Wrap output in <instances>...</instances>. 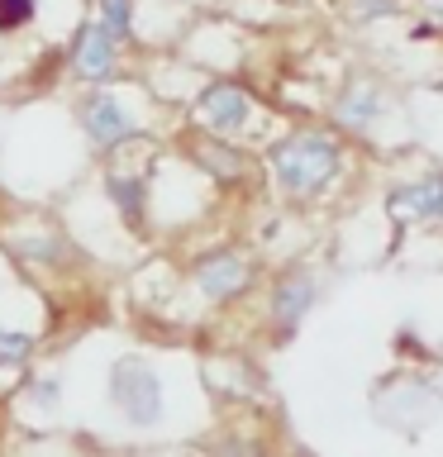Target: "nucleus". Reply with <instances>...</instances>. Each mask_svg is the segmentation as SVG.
Here are the masks:
<instances>
[{"label":"nucleus","instance_id":"nucleus-1","mask_svg":"<svg viewBox=\"0 0 443 457\" xmlns=\"http://www.w3.org/2000/svg\"><path fill=\"white\" fill-rule=\"evenodd\" d=\"M343 167H348V148H343L334 129H320V124H300L267 148V177L277 186V195L291 200V205L324 200L343 177Z\"/></svg>","mask_w":443,"mask_h":457},{"label":"nucleus","instance_id":"nucleus-2","mask_svg":"<svg viewBox=\"0 0 443 457\" xmlns=\"http://www.w3.org/2000/svg\"><path fill=\"white\" fill-rule=\"evenodd\" d=\"M71 120H77L86 148L96 157H114L120 148L143 138V120L134 110V100H124L110 86H81V96L71 100Z\"/></svg>","mask_w":443,"mask_h":457},{"label":"nucleus","instance_id":"nucleus-3","mask_svg":"<svg viewBox=\"0 0 443 457\" xmlns=\"http://www.w3.org/2000/svg\"><path fill=\"white\" fill-rule=\"evenodd\" d=\"M105 391H110V405L120 410L124 424H134V428L163 424L167 386H163V371H157L143 353H120L114 357L110 377H105Z\"/></svg>","mask_w":443,"mask_h":457},{"label":"nucleus","instance_id":"nucleus-4","mask_svg":"<svg viewBox=\"0 0 443 457\" xmlns=\"http://www.w3.org/2000/svg\"><path fill=\"white\" fill-rule=\"evenodd\" d=\"M257 120V100L238 77H214L191 96V129L220 138H243Z\"/></svg>","mask_w":443,"mask_h":457},{"label":"nucleus","instance_id":"nucleus-5","mask_svg":"<svg viewBox=\"0 0 443 457\" xmlns=\"http://www.w3.org/2000/svg\"><path fill=\"white\" fill-rule=\"evenodd\" d=\"M186 281H191V291L205 300V305H234L238 295L253 291L257 267H253V257L243 248L220 243V248H210V253L196 257L191 271H186Z\"/></svg>","mask_w":443,"mask_h":457},{"label":"nucleus","instance_id":"nucleus-6","mask_svg":"<svg viewBox=\"0 0 443 457\" xmlns=\"http://www.w3.org/2000/svg\"><path fill=\"white\" fill-rule=\"evenodd\" d=\"M100 195L114 210V220L129 234H148L153 228V171L143 162H105L100 171Z\"/></svg>","mask_w":443,"mask_h":457},{"label":"nucleus","instance_id":"nucleus-7","mask_svg":"<svg viewBox=\"0 0 443 457\" xmlns=\"http://www.w3.org/2000/svg\"><path fill=\"white\" fill-rule=\"evenodd\" d=\"M186 162H191L205 181L224 186V191H234V186H248L253 181V153L243 148L238 138H220V134H205V129H191L186 134Z\"/></svg>","mask_w":443,"mask_h":457},{"label":"nucleus","instance_id":"nucleus-8","mask_svg":"<svg viewBox=\"0 0 443 457\" xmlns=\"http://www.w3.org/2000/svg\"><path fill=\"white\" fill-rule=\"evenodd\" d=\"M67 67L81 86H110L124 67V43H114L96 20H86L67 43Z\"/></svg>","mask_w":443,"mask_h":457},{"label":"nucleus","instance_id":"nucleus-9","mask_svg":"<svg viewBox=\"0 0 443 457\" xmlns=\"http://www.w3.org/2000/svg\"><path fill=\"white\" fill-rule=\"evenodd\" d=\"M314 300H320V277H314L310 267H291V271H281V277L272 281L267 314H272V324H277L281 334H296L300 320L314 310Z\"/></svg>","mask_w":443,"mask_h":457},{"label":"nucleus","instance_id":"nucleus-10","mask_svg":"<svg viewBox=\"0 0 443 457\" xmlns=\"http://www.w3.org/2000/svg\"><path fill=\"white\" fill-rule=\"evenodd\" d=\"M381 110H386V86L377 77H348L339 86L334 105H329V120H334L343 134H367V129L381 120Z\"/></svg>","mask_w":443,"mask_h":457},{"label":"nucleus","instance_id":"nucleus-11","mask_svg":"<svg viewBox=\"0 0 443 457\" xmlns=\"http://www.w3.org/2000/svg\"><path fill=\"white\" fill-rule=\"evenodd\" d=\"M391 210L414 224H443V171H429V177L400 186L391 195Z\"/></svg>","mask_w":443,"mask_h":457},{"label":"nucleus","instance_id":"nucleus-12","mask_svg":"<svg viewBox=\"0 0 443 457\" xmlns=\"http://www.w3.org/2000/svg\"><path fill=\"white\" fill-rule=\"evenodd\" d=\"M10 253L24 257V262H34V267H53V271L81 257V248L67 234H24V238H10Z\"/></svg>","mask_w":443,"mask_h":457},{"label":"nucleus","instance_id":"nucleus-13","mask_svg":"<svg viewBox=\"0 0 443 457\" xmlns=\"http://www.w3.org/2000/svg\"><path fill=\"white\" fill-rule=\"evenodd\" d=\"M91 20L105 29L114 43H134V34H138V0H96Z\"/></svg>","mask_w":443,"mask_h":457},{"label":"nucleus","instance_id":"nucleus-14","mask_svg":"<svg viewBox=\"0 0 443 457\" xmlns=\"http://www.w3.org/2000/svg\"><path fill=\"white\" fill-rule=\"evenodd\" d=\"M34 348H38L34 334H24V328H0V371L24 367L29 357H34Z\"/></svg>","mask_w":443,"mask_h":457},{"label":"nucleus","instance_id":"nucleus-15","mask_svg":"<svg viewBox=\"0 0 443 457\" xmlns=\"http://www.w3.org/2000/svg\"><path fill=\"white\" fill-rule=\"evenodd\" d=\"M353 20H386V14H396V0H348Z\"/></svg>","mask_w":443,"mask_h":457},{"label":"nucleus","instance_id":"nucleus-16","mask_svg":"<svg viewBox=\"0 0 443 457\" xmlns=\"http://www.w3.org/2000/svg\"><path fill=\"white\" fill-rule=\"evenodd\" d=\"M34 400H38V405H57V400H63V381H57V377H38L34 381Z\"/></svg>","mask_w":443,"mask_h":457},{"label":"nucleus","instance_id":"nucleus-17","mask_svg":"<svg viewBox=\"0 0 443 457\" xmlns=\"http://www.w3.org/2000/svg\"><path fill=\"white\" fill-rule=\"evenodd\" d=\"M434 20H439V29H443V5H439V10H434Z\"/></svg>","mask_w":443,"mask_h":457}]
</instances>
